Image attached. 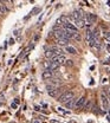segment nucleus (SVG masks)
<instances>
[{"label": "nucleus", "instance_id": "nucleus-19", "mask_svg": "<svg viewBox=\"0 0 110 123\" xmlns=\"http://www.w3.org/2000/svg\"><path fill=\"white\" fill-rule=\"evenodd\" d=\"M72 38H75L77 42H80V40H82V37H80V34H79V33H75Z\"/></svg>", "mask_w": 110, "mask_h": 123}, {"label": "nucleus", "instance_id": "nucleus-10", "mask_svg": "<svg viewBox=\"0 0 110 123\" xmlns=\"http://www.w3.org/2000/svg\"><path fill=\"white\" fill-rule=\"evenodd\" d=\"M50 83H51V85H53V88H58L61 84H62V80L61 79H58V78H52V79H50Z\"/></svg>", "mask_w": 110, "mask_h": 123}, {"label": "nucleus", "instance_id": "nucleus-20", "mask_svg": "<svg viewBox=\"0 0 110 123\" xmlns=\"http://www.w3.org/2000/svg\"><path fill=\"white\" fill-rule=\"evenodd\" d=\"M65 65H67V66H72V65H73V63H72L71 59H69V61L65 62Z\"/></svg>", "mask_w": 110, "mask_h": 123}, {"label": "nucleus", "instance_id": "nucleus-4", "mask_svg": "<svg viewBox=\"0 0 110 123\" xmlns=\"http://www.w3.org/2000/svg\"><path fill=\"white\" fill-rule=\"evenodd\" d=\"M49 95L51 96V97H58L59 96V93H61V89L59 88H52V86H49Z\"/></svg>", "mask_w": 110, "mask_h": 123}, {"label": "nucleus", "instance_id": "nucleus-13", "mask_svg": "<svg viewBox=\"0 0 110 123\" xmlns=\"http://www.w3.org/2000/svg\"><path fill=\"white\" fill-rule=\"evenodd\" d=\"M75 104H76V99H75V98H72V99H70L69 102H66V103H65V107L67 108V109H72V108L75 107Z\"/></svg>", "mask_w": 110, "mask_h": 123}, {"label": "nucleus", "instance_id": "nucleus-17", "mask_svg": "<svg viewBox=\"0 0 110 123\" xmlns=\"http://www.w3.org/2000/svg\"><path fill=\"white\" fill-rule=\"evenodd\" d=\"M43 65H44V68H46V70H50V66H51V61H45Z\"/></svg>", "mask_w": 110, "mask_h": 123}, {"label": "nucleus", "instance_id": "nucleus-11", "mask_svg": "<svg viewBox=\"0 0 110 123\" xmlns=\"http://www.w3.org/2000/svg\"><path fill=\"white\" fill-rule=\"evenodd\" d=\"M56 43H57L58 45L67 46V43H69V40H67V39H64V38H59V39H56Z\"/></svg>", "mask_w": 110, "mask_h": 123}, {"label": "nucleus", "instance_id": "nucleus-9", "mask_svg": "<svg viewBox=\"0 0 110 123\" xmlns=\"http://www.w3.org/2000/svg\"><path fill=\"white\" fill-rule=\"evenodd\" d=\"M65 23H67V17L65 15H62L59 17L57 20H56V26H59V25H64Z\"/></svg>", "mask_w": 110, "mask_h": 123}, {"label": "nucleus", "instance_id": "nucleus-22", "mask_svg": "<svg viewBox=\"0 0 110 123\" xmlns=\"http://www.w3.org/2000/svg\"><path fill=\"white\" fill-rule=\"evenodd\" d=\"M107 118H108V121L110 122V115H108V117H107Z\"/></svg>", "mask_w": 110, "mask_h": 123}, {"label": "nucleus", "instance_id": "nucleus-3", "mask_svg": "<svg viewBox=\"0 0 110 123\" xmlns=\"http://www.w3.org/2000/svg\"><path fill=\"white\" fill-rule=\"evenodd\" d=\"M64 26V30H66V31H69V32H72V33H77V31H78V29L73 25V24H71V23H65L63 25Z\"/></svg>", "mask_w": 110, "mask_h": 123}, {"label": "nucleus", "instance_id": "nucleus-23", "mask_svg": "<svg viewBox=\"0 0 110 123\" xmlns=\"http://www.w3.org/2000/svg\"><path fill=\"white\" fill-rule=\"evenodd\" d=\"M109 98H110V90H109Z\"/></svg>", "mask_w": 110, "mask_h": 123}, {"label": "nucleus", "instance_id": "nucleus-14", "mask_svg": "<svg viewBox=\"0 0 110 123\" xmlns=\"http://www.w3.org/2000/svg\"><path fill=\"white\" fill-rule=\"evenodd\" d=\"M85 18H86L91 24H92L94 21H96V19H97V17H96L95 14H92V13H88V14H85Z\"/></svg>", "mask_w": 110, "mask_h": 123}, {"label": "nucleus", "instance_id": "nucleus-2", "mask_svg": "<svg viewBox=\"0 0 110 123\" xmlns=\"http://www.w3.org/2000/svg\"><path fill=\"white\" fill-rule=\"evenodd\" d=\"M71 18L73 19V21H77V20H82V19L84 18V14H83V12H82L80 10H76V11L72 12Z\"/></svg>", "mask_w": 110, "mask_h": 123}, {"label": "nucleus", "instance_id": "nucleus-8", "mask_svg": "<svg viewBox=\"0 0 110 123\" xmlns=\"http://www.w3.org/2000/svg\"><path fill=\"white\" fill-rule=\"evenodd\" d=\"M43 79H45V80H50V79H52L53 78V74H52V71H50V70H45L44 72H43Z\"/></svg>", "mask_w": 110, "mask_h": 123}, {"label": "nucleus", "instance_id": "nucleus-5", "mask_svg": "<svg viewBox=\"0 0 110 123\" xmlns=\"http://www.w3.org/2000/svg\"><path fill=\"white\" fill-rule=\"evenodd\" d=\"M85 101H86V98H85V96H82L79 99L76 101V104H75V108L76 109H82V108L85 105Z\"/></svg>", "mask_w": 110, "mask_h": 123}, {"label": "nucleus", "instance_id": "nucleus-6", "mask_svg": "<svg viewBox=\"0 0 110 123\" xmlns=\"http://www.w3.org/2000/svg\"><path fill=\"white\" fill-rule=\"evenodd\" d=\"M51 61H52V62H56V63H58L59 65H62V64H65L66 58H65L64 56H53V57L51 58Z\"/></svg>", "mask_w": 110, "mask_h": 123}, {"label": "nucleus", "instance_id": "nucleus-7", "mask_svg": "<svg viewBox=\"0 0 110 123\" xmlns=\"http://www.w3.org/2000/svg\"><path fill=\"white\" fill-rule=\"evenodd\" d=\"M101 101H102V105L104 109H108V105H109V101H108V97L105 95V92H102L101 93Z\"/></svg>", "mask_w": 110, "mask_h": 123}, {"label": "nucleus", "instance_id": "nucleus-1", "mask_svg": "<svg viewBox=\"0 0 110 123\" xmlns=\"http://www.w3.org/2000/svg\"><path fill=\"white\" fill-rule=\"evenodd\" d=\"M72 98H75V93H73V91H65L64 93H62L61 96H59V102L61 103H63V104H65L66 102H69L70 99H72Z\"/></svg>", "mask_w": 110, "mask_h": 123}, {"label": "nucleus", "instance_id": "nucleus-21", "mask_svg": "<svg viewBox=\"0 0 110 123\" xmlns=\"http://www.w3.org/2000/svg\"><path fill=\"white\" fill-rule=\"evenodd\" d=\"M90 105H91V102L89 101V102H88V103H86V104H85L84 107H85V109H89V108H90Z\"/></svg>", "mask_w": 110, "mask_h": 123}, {"label": "nucleus", "instance_id": "nucleus-12", "mask_svg": "<svg viewBox=\"0 0 110 123\" xmlns=\"http://www.w3.org/2000/svg\"><path fill=\"white\" fill-rule=\"evenodd\" d=\"M65 51L69 52V53H71V55H76V53H77V50H76L73 46H70V45L65 46Z\"/></svg>", "mask_w": 110, "mask_h": 123}, {"label": "nucleus", "instance_id": "nucleus-15", "mask_svg": "<svg viewBox=\"0 0 110 123\" xmlns=\"http://www.w3.org/2000/svg\"><path fill=\"white\" fill-rule=\"evenodd\" d=\"M59 68V64L58 63H56V62H52L51 61V66H50V71H55V70H57Z\"/></svg>", "mask_w": 110, "mask_h": 123}, {"label": "nucleus", "instance_id": "nucleus-18", "mask_svg": "<svg viewBox=\"0 0 110 123\" xmlns=\"http://www.w3.org/2000/svg\"><path fill=\"white\" fill-rule=\"evenodd\" d=\"M45 56H46V57H50V58H52L55 55H53V52H52V51H51V49H50L49 51H46V52H45Z\"/></svg>", "mask_w": 110, "mask_h": 123}, {"label": "nucleus", "instance_id": "nucleus-16", "mask_svg": "<svg viewBox=\"0 0 110 123\" xmlns=\"http://www.w3.org/2000/svg\"><path fill=\"white\" fill-rule=\"evenodd\" d=\"M7 7L2 4V2H0V14H5V13H7Z\"/></svg>", "mask_w": 110, "mask_h": 123}, {"label": "nucleus", "instance_id": "nucleus-24", "mask_svg": "<svg viewBox=\"0 0 110 123\" xmlns=\"http://www.w3.org/2000/svg\"><path fill=\"white\" fill-rule=\"evenodd\" d=\"M109 111H110V109H109Z\"/></svg>", "mask_w": 110, "mask_h": 123}]
</instances>
